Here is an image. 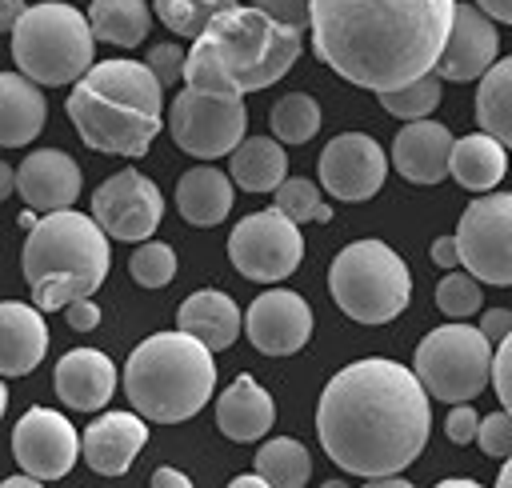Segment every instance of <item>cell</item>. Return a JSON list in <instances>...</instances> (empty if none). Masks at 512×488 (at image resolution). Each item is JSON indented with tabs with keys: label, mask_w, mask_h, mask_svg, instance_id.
<instances>
[{
	"label": "cell",
	"mask_w": 512,
	"mask_h": 488,
	"mask_svg": "<svg viewBox=\"0 0 512 488\" xmlns=\"http://www.w3.org/2000/svg\"><path fill=\"white\" fill-rule=\"evenodd\" d=\"M428 396L416 368L384 356L356 360L328 380L316 408V436L352 476L400 472L428 444Z\"/></svg>",
	"instance_id": "cell-1"
},
{
	"label": "cell",
	"mask_w": 512,
	"mask_h": 488,
	"mask_svg": "<svg viewBox=\"0 0 512 488\" xmlns=\"http://www.w3.org/2000/svg\"><path fill=\"white\" fill-rule=\"evenodd\" d=\"M452 20L456 0H312V48L348 84L392 92L436 72Z\"/></svg>",
	"instance_id": "cell-2"
},
{
	"label": "cell",
	"mask_w": 512,
	"mask_h": 488,
	"mask_svg": "<svg viewBox=\"0 0 512 488\" xmlns=\"http://www.w3.org/2000/svg\"><path fill=\"white\" fill-rule=\"evenodd\" d=\"M164 80L140 60H100L88 68L72 96L68 116L80 140L108 156H144L160 132Z\"/></svg>",
	"instance_id": "cell-3"
},
{
	"label": "cell",
	"mask_w": 512,
	"mask_h": 488,
	"mask_svg": "<svg viewBox=\"0 0 512 488\" xmlns=\"http://www.w3.org/2000/svg\"><path fill=\"white\" fill-rule=\"evenodd\" d=\"M20 264L32 300L44 312L68 308L72 300H84L104 284L112 264L108 232L96 224V216H80L72 208L48 212L40 224H32Z\"/></svg>",
	"instance_id": "cell-4"
},
{
	"label": "cell",
	"mask_w": 512,
	"mask_h": 488,
	"mask_svg": "<svg viewBox=\"0 0 512 488\" xmlns=\"http://www.w3.org/2000/svg\"><path fill=\"white\" fill-rule=\"evenodd\" d=\"M216 384L212 348L192 332H156L136 344L124 368V388L132 408L156 424H180L196 416Z\"/></svg>",
	"instance_id": "cell-5"
},
{
	"label": "cell",
	"mask_w": 512,
	"mask_h": 488,
	"mask_svg": "<svg viewBox=\"0 0 512 488\" xmlns=\"http://www.w3.org/2000/svg\"><path fill=\"white\" fill-rule=\"evenodd\" d=\"M300 28L272 20L264 8H228L200 36L196 52L208 56L240 92H256L276 84L300 56Z\"/></svg>",
	"instance_id": "cell-6"
},
{
	"label": "cell",
	"mask_w": 512,
	"mask_h": 488,
	"mask_svg": "<svg viewBox=\"0 0 512 488\" xmlns=\"http://www.w3.org/2000/svg\"><path fill=\"white\" fill-rule=\"evenodd\" d=\"M244 128H248L244 92L208 56L192 48L184 68V88L168 108L172 140L200 160H216L224 152H236Z\"/></svg>",
	"instance_id": "cell-7"
},
{
	"label": "cell",
	"mask_w": 512,
	"mask_h": 488,
	"mask_svg": "<svg viewBox=\"0 0 512 488\" xmlns=\"http://www.w3.org/2000/svg\"><path fill=\"white\" fill-rule=\"evenodd\" d=\"M92 20L72 4H28L12 28V56L36 84H72L92 68Z\"/></svg>",
	"instance_id": "cell-8"
},
{
	"label": "cell",
	"mask_w": 512,
	"mask_h": 488,
	"mask_svg": "<svg viewBox=\"0 0 512 488\" xmlns=\"http://www.w3.org/2000/svg\"><path fill=\"white\" fill-rule=\"evenodd\" d=\"M328 288L344 316L360 324H384L404 312L412 276L384 240H356L336 252L328 268Z\"/></svg>",
	"instance_id": "cell-9"
},
{
	"label": "cell",
	"mask_w": 512,
	"mask_h": 488,
	"mask_svg": "<svg viewBox=\"0 0 512 488\" xmlns=\"http://www.w3.org/2000/svg\"><path fill=\"white\" fill-rule=\"evenodd\" d=\"M416 376L424 380V388L444 400V404H460L480 396V388L492 380V340L484 336V328L472 324H444L432 328L420 344H416Z\"/></svg>",
	"instance_id": "cell-10"
},
{
	"label": "cell",
	"mask_w": 512,
	"mask_h": 488,
	"mask_svg": "<svg viewBox=\"0 0 512 488\" xmlns=\"http://www.w3.org/2000/svg\"><path fill=\"white\" fill-rule=\"evenodd\" d=\"M228 256L236 264L240 276L248 280H284L300 268L304 260V236H300V224L280 212L276 204L264 208V212H252L244 216L232 236H228Z\"/></svg>",
	"instance_id": "cell-11"
},
{
	"label": "cell",
	"mask_w": 512,
	"mask_h": 488,
	"mask_svg": "<svg viewBox=\"0 0 512 488\" xmlns=\"http://www.w3.org/2000/svg\"><path fill=\"white\" fill-rule=\"evenodd\" d=\"M464 268L484 284H512V192L480 196L456 224Z\"/></svg>",
	"instance_id": "cell-12"
},
{
	"label": "cell",
	"mask_w": 512,
	"mask_h": 488,
	"mask_svg": "<svg viewBox=\"0 0 512 488\" xmlns=\"http://www.w3.org/2000/svg\"><path fill=\"white\" fill-rule=\"evenodd\" d=\"M92 216L112 240H148L164 216V196L144 172H112L92 192Z\"/></svg>",
	"instance_id": "cell-13"
},
{
	"label": "cell",
	"mask_w": 512,
	"mask_h": 488,
	"mask_svg": "<svg viewBox=\"0 0 512 488\" xmlns=\"http://www.w3.org/2000/svg\"><path fill=\"white\" fill-rule=\"evenodd\" d=\"M320 184L328 196L336 200H368L380 192L384 184V172H388V160H384V148L364 136V132H340L336 140L324 144L320 152Z\"/></svg>",
	"instance_id": "cell-14"
},
{
	"label": "cell",
	"mask_w": 512,
	"mask_h": 488,
	"mask_svg": "<svg viewBox=\"0 0 512 488\" xmlns=\"http://www.w3.org/2000/svg\"><path fill=\"white\" fill-rule=\"evenodd\" d=\"M80 436L52 408H28L12 428V456L40 480H60L76 464Z\"/></svg>",
	"instance_id": "cell-15"
},
{
	"label": "cell",
	"mask_w": 512,
	"mask_h": 488,
	"mask_svg": "<svg viewBox=\"0 0 512 488\" xmlns=\"http://www.w3.org/2000/svg\"><path fill=\"white\" fill-rule=\"evenodd\" d=\"M244 332H248L252 348L264 356L300 352L312 336V308L304 304V296L272 288V292L252 300V308L244 316Z\"/></svg>",
	"instance_id": "cell-16"
},
{
	"label": "cell",
	"mask_w": 512,
	"mask_h": 488,
	"mask_svg": "<svg viewBox=\"0 0 512 488\" xmlns=\"http://www.w3.org/2000/svg\"><path fill=\"white\" fill-rule=\"evenodd\" d=\"M496 52H500V36H496L492 16L480 4H456V20H452L448 44L436 60V72L456 84L480 80L496 64Z\"/></svg>",
	"instance_id": "cell-17"
},
{
	"label": "cell",
	"mask_w": 512,
	"mask_h": 488,
	"mask_svg": "<svg viewBox=\"0 0 512 488\" xmlns=\"http://www.w3.org/2000/svg\"><path fill=\"white\" fill-rule=\"evenodd\" d=\"M456 136L436 120H408L392 140V164L408 184H436L452 172Z\"/></svg>",
	"instance_id": "cell-18"
},
{
	"label": "cell",
	"mask_w": 512,
	"mask_h": 488,
	"mask_svg": "<svg viewBox=\"0 0 512 488\" xmlns=\"http://www.w3.org/2000/svg\"><path fill=\"white\" fill-rule=\"evenodd\" d=\"M16 192L36 212H60L80 196V168L60 148H36L16 168Z\"/></svg>",
	"instance_id": "cell-19"
},
{
	"label": "cell",
	"mask_w": 512,
	"mask_h": 488,
	"mask_svg": "<svg viewBox=\"0 0 512 488\" xmlns=\"http://www.w3.org/2000/svg\"><path fill=\"white\" fill-rule=\"evenodd\" d=\"M144 444H148V424L132 412H104L80 436V452H84L88 468L100 472V476L128 472Z\"/></svg>",
	"instance_id": "cell-20"
},
{
	"label": "cell",
	"mask_w": 512,
	"mask_h": 488,
	"mask_svg": "<svg viewBox=\"0 0 512 488\" xmlns=\"http://www.w3.org/2000/svg\"><path fill=\"white\" fill-rule=\"evenodd\" d=\"M52 384H56V396L76 408V412H96L112 400V388H116V368L104 352L96 348H72L60 356L56 372H52Z\"/></svg>",
	"instance_id": "cell-21"
},
{
	"label": "cell",
	"mask_w": 512,
	"mask_h": 488,
	"mask_svg": "<svg viewBox=\"0 0 512 488\" xmlns=\"http://www.w3.org/2000/svg\"><path fill=\"white\" fill-rule=\"evenodd\" d=\"M44 308L4 300L0 304V372L4 376H24L32 372L44 352H48V324L40 316Z\"/></svg>",
	"instance_id": "cell-22"
},
{
	"label": "cell",
	"mask_w": 512,
	"mask_h": 488,
	"mask_svg": "<svg viewBox=\"0 0 512 488\" xmlns=\"http://www.w3.org/2000/svg\"><path fill=\"white\" fill-rule=\"evenodd\" d=\"M272 420H276V404L252 376H236L216 400V428L228 440L252 444L272 428Z\"/></svg>",
	"instance_id": "cell-23"
},
{
	"label": "cell",
	"mask_w": 512,
	"mask_h": 488,
	"mask_svg": "<svg viewBox=\"0 0 512 488\" xmlns=\"http://www.w3.org/2000/svg\"><path fill=\"white\" fill-rule=\"evenodd\" d=\"M176 328L192 332L196 340H204L212 352H224L236 332H240V308L228 292H216V288H200L192 292L180 312H176Z\"/></svg>",
	"instance_id": "cell-24"
},
{
	"label": "cell",
	"mask_w": 512,
	"mask_h": 488,
	"mask_svg": "<svg viewBox=\"0 0 512 488\" xmlns=\"http://www.w3.org/2000/svg\"><path fill=\"white\" fill-rule=\"evenodd\" d=\"M44 112H48V104H44L36 80H28L24 72L0 76V140L8 148L28 144L44 128Z\"/></svg>",
	"instance_id": "cell-25"
},
{
	"label": "cell",
	"mask_w": 512,
	"mask_h": 488,
	"mask_svg": "<svg viewBox=\"0 0 512 488\" xmlns=\"http://www.w3.org/2000/svg\"><path fill=\"white\" fill-rule=\"evenodd\" d=\"M176 208H180V216L188 224L212 228V224H220L232 212V180L220 168L200 164V168H192V172L180 176V184H176Z\"/></svg>",
	"instance_id": "cell-26"
},
{
	"label": "cell",
	"mask_w": 512,
	"mask_h": 488,
	"mask_svg": "<svg viewBox=\"0 0 512 488\" xmlns=\"http://www.w3.org/2000/svg\"><path fill=\"white\" fill-rule=\"evenodd\" d=\"M504 140H496L492 132H472V136H460L456 140V148H452V176H456V184L460 188H468V192H488V188H496L500 184V176H504V164H508V156H504Z\"/></svg>",
	"instance_id": "cell-27"
},
{
	"label": "cell",
	"mask_w": 512,
	"mask_h": 488,
	"mask_svg": "<svg viewBox=\"0 0 512 488\" xmlns=\"http://www.w3.org/2000/svg\"><path fill=\"white\" fill-rule=\"evenodd\" d=\"M232 180L248 192H276L284 184V148L280 140H268V136H248L236 144L232 152V164H228Z\"/></svg>",
	"instance_id": "cell-28"
},
{
	"label": "cell",
	"mask_w": 512,
	"mask_h": 488,
	"mask_svg": "<svg viewBox=\"0 0 512 488\" xmlns=\"http://www.w3.org/2000/svg\"><path fill=\"white\" fill-rule=\"evenodd\" d=\"M88 20H92L96 40L120 44V48L140 44L148 36V28H152V12H148L144 0H92L88 4Z\"/></svg>",
	"instance_id": "cell-29"
},
{
	"label": "cell",
	"mask_w": 512,
	"mask_h": 488,
	"mask_svg": "<svg viewBox=\"0 0 512 488\" xmlns=\"http://www.w3.org/2000/svg\"><path fill=\"white\" fill-rule=\"evenodd\" d=\"M476 120H480L484 132H492L496 140H504V144L512 148V56L496 60V64L480 76Z\"/></svg>",
	"instance_id": "cell-30"
},
{
	"label": "cell",
	"mask_w": 512,
	"mask_h": 488,
	"mask_svg": "<svg viewBox=\"0 0 512 488\" xmlns=\"http://www.w3.org/2000/svg\"><path fill=\"white\" fill-rule=\"evenodd\" d=\"M256 468L268 476L272 488H300V484H308V476H312L308 448H304L300 440H288V436L268 440V444L256 452Z\"/></svg>",
	"instance_id": "cell-31"
},
{
	"label": "cell",
	"mask_w": 512,
	"mask_h": 488,
	"mask_svg": "<svg viewBox=\"0 0 512 488\" xmlns=\"http://www.w3.org/2000/svg\"><path fill=\"white\" fill-rule=\"evenodd\" d=\"M268 120H272L276 140H284V144H304V140H312L316 128H320V104H316L308 92H288L284 100H276V108H272Z\"/></svg>",
	"instance_id": "cell-32"
},
{
	"label": "cell",
	"mask_w": 512,
	"mask_h": 488,
	"mask_svg": "<svg viewBox=\"0 0 512 488\" xmlns=\"http://www.w3.org/2000/svg\"><path fill=\"white\" fill-rule=\"evenodd\" d=\"M236 4H240V0H156V16H160V24H164L168 32L196 40L220 12L236 8Z\"/></svg>",
	"instance_id": "cell-33"
},
{
	"label": "cell",
	"mask_w": 512,
	"mask_h": 488,
	"mask_svg": "<svg viewBox=\"0 0 512 488\" xmlns=\"http://www.w3.org/2000/svg\"><path fill=\"white\" fill-rule=\"evenodd\" d=\"M376 96H380V108H388L392 116L424 120L440 104V72H424L420 80H412L404 88H392V92H376Z\"/></svg>",
	"instance_id": "cell-34"
},
{
	"label": "cell",
	"mask_w": 512,
	"mask_h": 488,
	"mask_svg": "<svg viewBox=\"0 0 512 488\" xmlns=\"http://www.w3.org/2000/svg\"><path fill=\"white\" fill-rule=\"evenodd\" d=\"M272 204H276L280 212H288L296 224H328V220H332V208L320 200V188H316L312 180H300V176L284 180V184L276 188Z\"/></svg>",
	"instance_id": "cell-35"
},
{
	"label": "cell",
	"mask_w": 512,
	"mask_h": 488,
	"mask_svg": "<svg viewBox=\"0 0 512 488\" xmlns=\"http://www.w3.org/2000/svg\"><path fill=\"white\" fill-rule=\"evenodd\" d=\"M128 268H132V280L140 288H164L176 276V252L168 244H160V240H140V248L132 252Z\"/></svg>",
	"instance_id": "cell-36"
},
{
	"label": "cell",
	"mask_w": 512,
	"mask_h": 488,
	"mask_svg": "<svg viewBox=\"0 0 512 488\" xmlns=\"http://www.w3.org/2000/svg\"><path fill=\"white\" fill-rule=\"evenodd\" d=\"M480 284H476V276L472 272H448L440 284H436V308L444 312V316H452V320H464V316H472L476 308H480Z\"/></svg>",
	"instance_id": "cell-37"
},
{
	"label": "cell",
	"mask_w": 512,
	"mask_h": 488,
	"mask_svg": "<svg viewBox=\"0 0 512 488\" xmlns=\"http://www.w3.org/2000/svg\"><path fill=\"white\" fill-rule=\"evenodd\" d=\"M476 444L480 452L488 456H512V412H492L480 420V432H476Z\"/></svg>",
	"instance_id": "cell-38"
},
{
	"label": "cell",
	"mask_w": 512,
	"mask_h": 488,
	"mask_svg": "<svg viewBox=\"0 0 512 488\" xmlns=\"http://www.w3.org/2000/svg\"><path fill=\"white\" fill-rule=\"evenodd\" d=\"M148 68L164 80V84H172V80H184V68H188V52L180 48V44H156L152 52H148Z\"/></svg>",
	"instance_id": "cell-39"
},
{
	"label": "cell",
	"mask_w": 512,
	"mask_h": 488,
	"mask_svg": "<svg viewBox=\"0 0 512 488\" xmlns=\"http://www.w3.org/2000/svg\"><path fill=\"white\" fill-rule=\"evenodd\" d=\"M252 4L288 28H300V32L312 28V0H252Z\"/></svg>",
	"instance_id": "cell-40"
},
{
	"label": "cell",
	"mask_w": 512,
	"mask_h": 488,
	"mask_svg": "<svg viewBox=\"0 0 512 488\" xmlns=\"http://www.w3.org/2000/svg\"><path fill=\"white\" fill-rule=\"evenodd\" d=\"M444 432H448L452 444H472V440H476V432H480V416L468 408V400H460V404L448 412Z\"/></svg>",
	"instance_id": "cell-41"
},
{
	"label": "cell",
	"mask_w": 512,
	"mask_h": 488,
	"mask_svg": "<svg viewBox=\"0 0 512 488\" xmlns=\"http://www.w3.org/2000/svg\"><path fill=\"white\" fill-rule=\"evenodd\" d=\"M492 384H496V396H500V404L512 412V332H508V336L500 340V348H496Z\"/></svg>",
	"instance_id": "cell-42"
},
{
	"label": "cell",
	"mask_w": 512,
	"mask_h": 488,
	"mask_svg": "<svg viewBox=\"0 0 512 488\" xmlns=\"http://www.w3.org/2000/svg\"><path fill=\"white\" fill-rule=\"evenodd\" d=\"M64 320L76 328V332H88V328H96L100 324V308H96V300H72L68 308H64Z\"/></svg>",
	"instance_id": "cell-43"
},
{
	"label": "cell",
	"mask_w": 512,
	"mask_h": 488,
	"mask_svg": "<svg viewBox=\"0 0 512 488\" xmlns=\"http://www.w3.org/2000/svg\"><path fill=\"white\" fill-rule=\"evenodd\" d=\"M480 328H484V336H488L492 344H500V340L512 332V312H508V308H488V312L480 316Z\"/></svg>",
	"instance_id": "cell-44"
},
{
	"label": "cell",
	"mask_w": 512,
	"mask_h": 488,
	"mask_svg": "<svg viewBox=\"0 0 512 488\" xmlns=\"http://www.w3.org/2000/svg\"><path fill=\"white\" fill-rule=\"evenodd\" d=\"M432 260H436L440 268H464V260H460V244H456V236H440V240L432 244Z\"/></svg>",
	"instance_id": "cell-45"
},
{
	"label": "cell",
	"mask_w": 512,
	"mask_h": 488,
	"mask_svg": "<svg viewBox=\"0 0 512 488\" xmlns=\"http://www.w3.org/2000/svg\"><path fill=\"white\" fill-rule=\"evenodd\" d=\"M24 12H28V4H24V0H0V28H8V32H12V28L20 24V16H24Z\"/></svg>",
	"instance_id": "cell-46"
},
{
	"label": "cell",
	"mask_w": 512,
	"mask_h": 488,
	"mask_svg": "<svg viewBox=\"0 0 512 488\" xmlns=\"http://www.w3.org/2000/svg\"><path fill=\"white\" fill-rule=\"evenodd\" d=\"M152 484H156V488H188V476L176 472V468H156V472H152Z\"/></svg>",
	"instance_id": "cell-47"
},
{
	"label": "cell",
	"mask_w": 512,
	"mask_h": 488,
	"mask_svg": "<svg viewBox=\"0 0 512 488\" xmlns=\"http://www.w3.org/2000/svg\"><path fill=\"white\" fill-rule=\"evenodd\" d=\"M492 20H504V24H512V0H476Z\"/></svg>",
	"instance_id": "cell-48"
},
{
	"label": "cell",
	"mask_w": 512,
	"mask_h": 488,
	"mask_svg": "<svg viewBox=\"0 0 512 488\" xmlns=\"http://www.w3.org/2000/svg\"><path fill=\"white\" fill-rule=\"evenodd\" d=\"M36 484H40V476H32L28 468H24L20 476H8V480H4V488H36Z\"/></svg>",
	"instance_id": "cell-49"
},
{
	"label": "cell",
	"mask_w": 512,
	"mask_h": 488,
	"mask_svg": "<svg viewBox=\"0 0 512 488\" xmlns=\"http://www.w3.org/2000/svg\"><path fill=\"white\" fill-rule=\"evenodd\" d=\"M12 188H16V168L0 164V192H12Z\"/></svg>",
	"instance_id": "cell-50"
},
{
	"label": "cell",
	"mask_w": 512,
	"mask_h": 488,
	"mask_svg": "<svg viewBox=\"0 0 512 488\" xmlns=\"http://www.w3.org/2000/svg\"><path fill=\"white\" fill-rule=\"evenodd\" d=\"M440 488H476V480H468V476H448V480H440Z\"/></svg>",
	"instance_id": "cell-51"
},
{
	"label": "cell",
	"mask_w": 512,
	"mask_h": 488,
	"mask_svg": "<svg viewBox=\"0 0 512 488\" xmlns=\"http://www.w3.org/2000/svg\"><path fill=\"white\" fill-rule=\"evenodd\" d=\"M496 484H504V488H512V460H504V468H500V476H496Z\"/></svg>",
	"instance_id": "cell-52"
}]
</instances>
